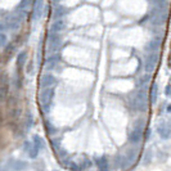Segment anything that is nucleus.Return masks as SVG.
<instances>
[{"label": "nucleus", "instance_id": "1", "mask_svg": "<svg viewBox=\"0 0 171 171\" xmlns=\"http://www.w3.org/2000/svg\"><path fill=\"white\" fill-rule=\"evenodd\" d=\"M130 107L134 112H144L148 107V95L145 90H138L130 101Z\"/></svg>", "mask_w": 171, "mask_h": 171}, {"label": "nucleus", "instance_id": "2", "mask_svg": "<svg viewBox=\"0 0 171 171\" xmlns=\"http://www.w3.org/2000/svg\"><path fill=\"white\" fill-rule=\"evenodd\" d=\"M53 97H54V88L42 89L40 91V94H39V101H40V104H41V108L44 111V113H48L49 109H50Z\"/></svg>", "mask_w": 171, "mask_h": 171}, {"label": "nucleus", "instance_id": "3", "mask_svg": "<svg viewBox=\"0 0 171 171\" xmlns=\"http://www.w3.org/2000/svg\"><path fill=\"white\" fill-rule=\"evenodd\" d=\"M143 126H144V121L143 120H137L133 126V130L129 134V140L133 144H138L139 142L143 138Z\"/></svg>", "mask_w": 171, "mask_h": 171}, {"label": "nucleus", "instance_id": "4", "mask_svg": "<svg viewBox=\"0 0 171 171\" xmlns=\"http://www.w3.org/2000/svg\"><path fill=\"white\" fill-rule=\"evenodd\" d=\"M48 46H49V50L57 54V52H59L62 49V39H60V35L59 34H49Z\"/></svg>", "mask_w": 171, "mask_h": 171}, {"label": "nucleus", "instance_id": "5", "mask_svg": "<svg viewBox=\"0 0 171 171\" xmlns=\"http://www.w3.org/2000/svg\"><path fill=\"white\" fill-rule=\"evenodd\" d=\"M58 84V81L52 73H45L40 77V81H39V86L41 89H52L54 88L55 85Z\"/></svg>", "mask_w": 171, "mask_h": 171}, {"label": "nucleus", "instance_id": "6", "mask_svg": "<svg viewBox=\"0 0 171 171\" xmlns=\"http://www.w3.org/2000/svg\"><path fill=\"white\" fill-rule=\"evenodd\" d=\"M158 63V55L156 54V53H151L147 58H145L144 60V70L145 72H147L148 75L152 73L153 71L156 70V66H157Z\"/></svg>", "mask_w": 171, "mask_h": 171}, {"label": "nucleus", "instance_id": "7", "mask_svg": "<svg viewBox=\"0 0 171 171\" xmlns=\"http://www.w3.org/2000/svg\"><path fill=\"white\" fill-rule=\"evenodd\" d=\"M60 60V54H52L50 57H48V58L45 59V70L46 71H53L55 68V66L59 63Z\"/></svg>", "mask_w": 171, "mask_h": 171}, {"label": "nucleus", "instance_id": "8", "mask_svg": "<svg viewBox=\"0 0 171 171\" xmlns=\"http://www.w3.org/2000/svg\"><path fill=\"white\" fill-rule=\"evenodd\" d=\"M160 46H161V37L156 36V37H153L147 45H145V50L149 52V53H154L156 50H158V49H160Z\"/></svg>", "mask_w": 171, "mask_h": 171}, {"label": "nucleus", "instance_id": "9", "mask_svg": "<svg viewBox=\"0 0 171 171\" xmlns=\"http://www.w3.org/2000/svg\"><path fill=\"white\" fill-rule=\"evenodd\" d=\"M94 161L97 163L101 171H108L109 170V163L106 156H101V157H94Z\"/></svg>", "mask_w": 171, "mask_h": 171}, {"label": "nucleus", "instance_id": "10", "mask_svg": "<svg viewBox=\"0 0 171 171\" xmlns=\"http://www.w3.org/2000/svg\"><path fill=\"white\" fill-rule=\"evenodd\" d=\"M66 27V22L63 19H57L52 23L50 26V32L49 34H59L62 30H65Z\"/></svg>", "mask_w": 171, "mask_h": 171}, {"label": "nucleus", "instance_id": "11", "mask_svg": "<svg viewBox=\"0 0 171 171\" xmlns=\"http://www.w3.org/2000/svg\"><path fill=\"white\" fill-rule=\"evenodd\" d=\"M157 133H158L160 137L163 138V139H169L171 137V129L166 125V124H161V125L157 126Z\"/></svg>", "mask_w": 171, "mask_h": 171}, {"label": "nucleus", "instance_id": "12", "mask_svg": "<svg viewBox=\"0 0 171 171\" xmlns=\"http://www.w3.org/2000/svg\"><path fill=\"white\" fill-rule=\"evenodd\" d=\"M115 163H117V167H120V169H126L127 166H130V162L127 161L126 156L125 154H117L115 157Z\"/></svg>", "mask_w": 171, "mask_h": 171}, {"label": "nucleus", "instance_id": "13", "mask_svg": "<svg viewBox=\"0 0 171 171\" xmlns=\"http://www.w3.org/2000/svg\"><path fill=\"white\" fill-rule=\"evenodd\" d=\"M149 81H151V75L145 73V75H143V76L138 80L137 85H138V88L142 89V90H145V88H147V85H148Z\"/></svg>", "mask_w": 171, "mask_h": 171}, {"label": "nucleus", "instance_id": "14", "mask_svg": "<svg viewBox=\"0 0 171 171\" xmlns=\"http://www.w3.org/2000/svg\"><path fill=\"white\" fill-rule=\"evenodd\" d=\"M34 5H35V8L32 10V18H34V21H37L41 17V10H42L41 5H42V3L41 1H35Z\"/></svg>", "mask_w": 171, "mask_h": 171}, {"label": "nucleus", "instance_id": "15", "mask_svg": "<svg viewBox=\"0 0 171 171\" xmlns=\"http://www.w3.org/2000/svg\"><path fill=\"white\" fill-rule=\"evenodd\" d=\"M149 98H151V102L154 104L156 102H157V98H158V86L156 83L152 84L151 86V91H149Z\"/></svg>", "mask_w": 171, "mask_h": 171}, {"label": "nucleus", "instance_id": "16", "mask_svg": "<svg viewBox=\"0 0 171 171\" xmlns=\"http://www.w3.org/2000/svg\"><path fill=\"white\" fill-rule=\"evenodd\" d=\"M66 13H67V9L65 8V6H62V5H58L57 8L54 9V18H55V21L57 19H63V17L66 16Z\"/></svg>", "mask_w": 171, "mask_h": 171}, {"label": "nucleus", "instance_id": "17", "mask_svg": "<svg viewBox=\"0 0 171 171\" xmlns=\"http://www.w3.org/2000/svg\"><path fill=\"white\" fill-rule=\"evenodd\" d=\"M26 60H27V52H24V50L19 52L18 57H17V67L22 68L24 66V63H26Z\"/></svg>", "mask_w": 171, "mask_h": 171}, {"label": "nucleus", "instance_id": "18", "mask_svg": "<svg viewBox=\"0 0 171 171\" xmlns=\"http://www.w3.org/2000/svg\"><path fill=\"white\" fill-rule=\"evenodd\" d=\"M126 158H127V161H129L130 162V165H131V163H134L135 161H137V156H138V151H137V149H133V148H131V149H129V151H127L126 152Z\"/></svg>", "mask_w": 171, "mask_h": 171}, {"label": "nucleus", "instance_id": "19", "mask_svg": "<svg viewBox=\"0 0 171 171\" xmlns=\"http://www.w3.org/2000/svg\"><path fill=\"white\" fill-rule=\"evenodd\" d=\"M44 127L46 130V133H48L49 135H53L57 133V129L54 127V125L50 122V121H44Z\"/></svg>", "mask_w": 171, "mask_h": 171}, {"label": "nucleus", "instance_id": "20", "mask_svg": "<svg viewBox=\"0 0 171 171\" xmlns=\"http://www.w3.org/2000/svg\"><path fill=\"white\" fill-rule=\"evenodd\" d=\"M32 140H34V145H35V147H37L39 149H41L42 147H44V140H42L39 135H34Z\"/></svg>", "mask_w": 171, "mask_h": 171}, {"label": "nucleus", "instance_id": "21", "mask_svg": "<svg viewBox=\"0 0 171 171\" xmlns=\"http://www.w3.org/2000/svg\"><path fill=\"white\" fill-rule=\"evenodd\" d=\"M39 152H40V149H39L37 147H35V145L32 144L31 149L28 151V157H30V158H36L37 154H39Z\"/></svg>", "mask_w": 171, "mask_h": 171}, {"label": "nucleus", "instance_id": "22", "mask_svg": "<svg viewBox=\"0 0 171 171\" xmlns=\"http://www.w3.org/2000/svg\"><path fill=\"white\" fill-rule=\"evenodd\" d=\"M91 165H93V163H91V161H90V160H85V161L84 162H81L80 163V171H85V170H88V169H90V167H91Z\"/></svg>", "mask_w": 171, "mask_h": 171}, {"label": "nucleus", "instance_id": "23", "mask_svg": "<svg viewBox=\"0 0 171 171\" xmlns=\"http://www.w3.org/2000/svg\"><path fill=\"white\" fill-rule=\"evenodd\" d=\"M26 167H27V165H26V163H24L23 161H17V162L13 165V170L21 171V170H24Z\"/></svg>", "mask_w": 171, "mask_h": 171}, {"label": "nucleus", "instance_id": "24", "mask_svg": "<svg viewBox=\"0 0 171 171\" xmlns=\"http://www.w3.org/2000/svg\"><path fill=\"white\" fill-rule=\"evenodd\" d=\"M31 1H28V0H22V1L18 4V6H17V10H22V12H24L26 10V6L30 5Z\"/></svg>", "mask_w": 171, "mask_h": 171}, {"label": "nucleus", "instance_id": "25", "mask_svg": "<svg viewBox=\"0 0 171 171\" xmlns=\"http://www.w3.org/2000/svg\"><path fill=\"white\" fill-rule=\"evenodd\" d=\"M13 52H14V45H13V44H9V45H6V46H5L4 54H5L6 57L9 55V58H10V55L13 54Z\"/></svg>", "mask_w": 171, "mask_h": 171}, {"label": "nucleus", "instance_id": "26", "mask_svg": "<svg viewBox=\"0 0 171 171\" xmlns=\"http://www.w3.org/2000/svg\"><path fill=\"white\" fill-rule=\"evenodd\" d=\"M70 165H67V167H68V170L71 171H80V166L77 165V163H75V162H68Z\"/></svg>", "mask_w": 171, "mask_h": 171}, {"label": "nucleus", "instance_id": "27", "mask_svg": "<svg viewBox=\"0 0 171 171\" xmlns=\"http://www.w3.org/2000/svg\"><path fill=\"white\" fill-rule=\"evenodd\" d=\"M55 152H57V156H58V157H60V158H65V157H66V154H67L65 149H62L60 147H59V148H57V149H55Z\"/></svg>", "mask_w": 171, "mask_h": 171}, {"label": "nucleus", "instance_id": "28", "mask_svg": "<svg viewBox=\"0 0 171 171\" xmlns=\"http://www.w3.org/2000/svg\"><path fill=\"white\" fill-rule=\"evenodd\" d=\"M6 40H8V37H6V35L4 32H1V40H0V44H1V46H6Z\"/></svg>", "mask_w": 171, "mask_h": 171}, {"label": "nucleus", "instance_id": "29", "mask_svg": "<svg viewBox=\"0 0 171 171\" xmlns=\"http://www.w3.org/2000/svg\"><path fill=\"white\" fill-rule=\"evenodd\" d=\"M166 95L167 97H171V85H167L166 86Z\"/></svg>", "mask_w": 171, "mask_h": 171}, {"label": "nucleus", "instance_id": "30", "mask_svg": "<svg viewBox=\"0 0 171 171\" xmlns=\"http://www.w3.org/2000/svg\"><path fill=\"white\" fill-rule=\"evenodd\" d=\"M149 134H151V129H147V131H145V138H148Z\"/></svg>", "mask_w": 171, "mask_h": 171}, {"label": "nucleus", "instance_id": "31", "mask_svg": "<svg viewBox=\"0 0 171 171\" xmlns=\"http://www.w3.org/2000/svg\"><path fill=\"white\" fill-rule=\"evenodd\" d=\"M167 112H171V104H170L169 107H167Z\"/></svg>", "mask_w": 171, "mask_h": 171}]
</instances>
